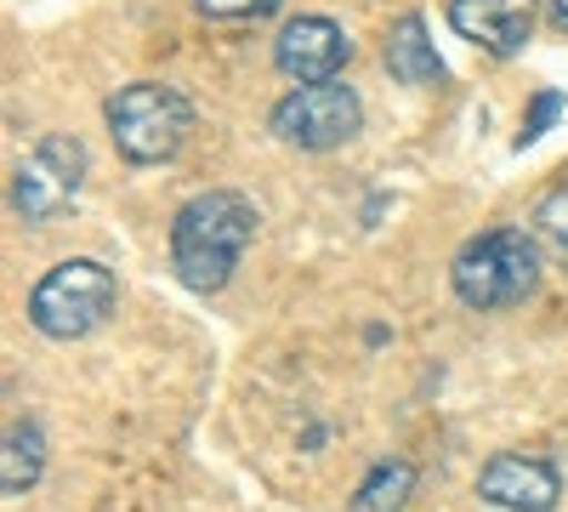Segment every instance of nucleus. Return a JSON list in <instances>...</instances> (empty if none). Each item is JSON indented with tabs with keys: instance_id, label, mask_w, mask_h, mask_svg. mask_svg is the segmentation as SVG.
<instances>
[{
	"instance_id": "f257e3e1",
	"label": "nucleus",
	"mask_w": 568,
	"mask_h": 512,
	"mask_svg": "<svg viewBox=\"0 0 568 512\" xmlns=\"http://www.w3.org/2000/svg\"><path fill=\"white\" fill-rule=\"evenodd\" d=\"M256 222H262L256 205L245 194H233V189L194 194L171 222V268H176V279L200 297L222 291L233 279V268H240L245 245L256 240Z\"/></svg>"
},
{
	"instance_id": "f03ea898",
	"label": "nucleus",
	"mask_w": 568,
	"mask_h": 512,
	"mask_svg": "<svg viewBox=\"0 0 568 512\" xmlns=\"http://www.w3.org/2000/svg\"><path fill=\"white\" fill-rule=\"evenodd\" d=\"M449 285L466 308L478 313H495V308H511L535 297L540 285V251L524 228H489V234L466 240L455 251V268H449Z\"/></svg>"
},
{
	"instance_id": "7ed1b4c3",
	"label": "nucleus",
	"mask_w": 568,
	"mask_h": 512,
	"mask_svg": "<svg viewBox=\"0 0 568 512\" xmlns=\"http://www.w3.org/2000/svg\"><path fill=\"white\" fill-rule=\"evenodd\" d=\"M109 131H114V149L131 165H165L187 143V131H194V109H187L176 86L136 80L109 98Z\"/></svg>"
},
{
	"instance_id": "20e7f679",
	"label": "nucleus",
	"mask_w": 568,
	"mask_h": 512,
	"mask_svg": "<svg viewBox=\"0 0 568 512\" xmlns=\"http://www.w3.org/2000/svg\"><path fill=\"white\" fill-rule=\"evenodd\" d=\"M114 313V273L91 257H69L29 291V324L52 342H80Z\"/></svg>"
},
{
	"instance_id": "39448f33",
	"label": "nucleus",
	"mask_w": 568,
	"mask_h": 512,
	"mask_svg": "<svg viewBox=\"0 0 568 512\" xmlns=\"http://www.w3.org/2000/svg\"><path fill=\"white\" fill-rule=\"evenodd\" d=\"M273 137L284 149H302V154H324V149H342L347 137H358L364 126V103L347 80H324V86H296L291 98H278L267 114Z\"/></svg>"
},
{
	"instance_id": "423d86ee",
	"label": "nucleus",
	"mask_w": 568,
	"mask_h": 512,
	"mask_svg": "<svg viewBox=\"0 0 568 512\" xmlns=\"http://www.w3.org/2000/svg\"><path fill=\"white\" fill-rule=\"evenodd\" d=\"M85 143L69 131H52V137H40V143L29 149V160L18 165L12 177V205L29 228H45V222H58L80 189H85Z\"/></svg>"
},
{
	"instance_id": "0eeeda50",
	"label": "nucleus",
	"mask_w": 568,
	"mask_h": 512,
	"mask_svg": "<svg viewBox=\"0 0 568 512\" xmlns=\"http://www.w3.org/2000/svg\"><path fill=\"white\" fill-rule=\"evenodd\" d=\"M478 495L500 512H551L557 495H562L557 461L540 455V450H500L478 473Z\"/></svg>"
},
{
	"instance_id": "6e6552de",
	"label": "nucleus",
	"mask_w": 568,
	"mask_h": 512,
	"mask_svg": "<svg viewBox=\"0 0 568 512\" xmlns=\"http://www.w3.org/2000/svg\"><path fill=\"white\" fill-rule=\"evenodd\" d=\"M353 58V40L342 23L329 18H291L273 40V63L291 74L296 86H324V80H342Z\"/></svg>"
},
{
	"instance_id": "1a4fd4ad",
	"label": "nucleus",
	"mask_w": 568,
	"mask_h": 512,
	"mask_svg": "<svg viewBox=\"0 0 568 512\" xmlns=\"http://www.w3.org/2000/svg\"><path fill=\"white\" fill-rule=\"evenodd\" d=\"M540 0H449V29L489 58H517L535 34Z\"/></svg>"
},
{
	"instance_id": "9d476101",
	"label": "nucleus",
	"mask_w": 568,
	"mask_h": 512,
	"mask_svg": "<svg viewBox=\"0 0 568 512\" xmlns=\"http://www.w3.org/2000/svg\"><path fill=\"white\" fill-rule=\"evenodd\" d=\"M387 74L398 86H438L444 80V58L433 52V34H426V23L415 12L398 18V29L387 34Z\"/></svg>"
},
{
	"instance_id": "9b49d317",
	"label": "nucleus",
	"mask_w": 568,
	"mask_h": 512,
	"mask_svg": "<svg viewBox=\"0 0 568 512\" xmlns=\"http://www.w3.org/2000/svg\"><path fill=\"white\" fill-rule=\"evenodd\" d=\"M45 473V439L34 422H12L7 444H0V490L7 495H29Z\"/></svg>"
},
{
	"instance_id": "f8f14e48",
	"label": "nucleus",
	"mask_w": 568,
	"mask_h": 512,
	"mask_svg": "<svg viewBox=\"0 0 568 512\" xmlns=\"http://www.w3.org/2000/svg\"><path fill=\"white\" fill-rule=\"evenodd\" d=\"M409 495H415V461L387 455V461H375V468H369V479L358 484L347 512H398Z\"/></svg>"
},
{
	"instance_id": "ddd939ff",
	"label": "nucleus",
	"mask_w": 568,
	"mask_h": 512,
	"mask_svg": "<svg viewBox=\"0 0 568 512\" xmlns=\"http://www.w3.org/2000/svg\"><path fill=\"white\" fill-rule=\"evenodd\" d=\"M535 228H540V240L568 262V182L562 189H551L546 200H540V211H535Z\"/></svg>"
},
{
	"instance_id": "4468645a",
	"label": "nucleus",
	"mask_w": 568,
	"mask_h": 512,
	"mask_svg": "<svg viewBox=\"0 0 568 512\" xmlns=\"http://www.w3.org/2000/svg\"><path fill=\"white\" fill-rule=\"evenodd\" d=\"M562 114V91H540V98L529 103V114H524V131H517V149H529V143H540L546 137V126Z\"/></svg>"
},
{
	"instance_id": "2eb2a0df",
	"label": "nucleus",
	"mask_w": 568,
	"mask_h": 512,
	"mask_svg": "<svg viewBox=\"0 0 568 512\" xmlns=\"http://www.w3.org/2000/svg\"><path fill=\"white\" fill-rule=\"evenodd\" d=\"M200 18H216V23H240V18H267L278 12V0H194Z\"/></svg>"
},
{
	"instance_id": "dca6fc26",
	"label": "nucleus",
	"mask_w": 568,
	"mask_h": 512,
	"mask_svg": "<svg viewBox=\"0 0 568 512\" xmlns=\"http://www.w3.org/2000/svg\"><path fill=\"white\" fill-rule=\"evenodd\" d=\"M551 23L568 34V0H551Z\"/></svg>"
}]
</instances>
